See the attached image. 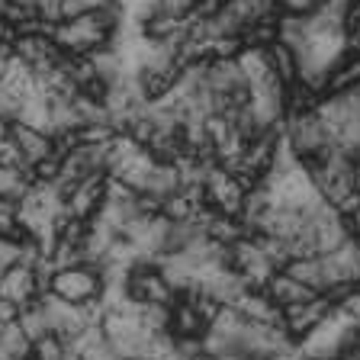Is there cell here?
<instances>
[{
    "label": "cell",
    "instance_id": "obj_1",
    "mask_svg": "<svg viewBox=\"0 0 360 360\" xmlns=\"http://www.w3.org/2000/svg\"><path fill=\"white\" fill-rule=\"evenodd\" d=\"M100 292H103V277H100V270L90 267V264L55 267L52 277H49V296H55V300H61V302H71V306L100 302Z\"/></svg>",
    "mask_w": 360,
    "mask_h": 360
},
{
    "label": "cell",
    "instance_id": "obj_2",
    "mask_svg": "<svg viewBox=\"0 0 360 360\" xmlns=\"http://www.w3.org/2000/svg\"><path fill=\"white\" fill-rule=\"evenodd\" d=\"M106 184H110V174H90V177L77 180L75 187L61 196V206H65V216L75 219H94L106 202Z\"/></svg>",
    "mask_w": 360,
    "mask_h": 360
},
{
    "label": "cell",
    "instance_id": "obj_3",
    "mask_svg": "<svg viewBox=\"0 0 360 360\" xmlns=\"http://www.w3.org/2000/svg\"><path fill=\"white\" fill-rule=\"evenodd\" d=\"M10 139H13V145L20 148L22 161H26L30 167L39 165V161L49 158V155H58V151H55V135L52 132L36 129V126H30V122H22V120L10 122Z\"/></svg>",
    "mask_w": 360,
    "mask_h": 360
},
{
    "label": "cell",
    "instance_id": "obj_4",
    "mask_svg": "<svg viewBox=\"0 0 360 360\" xmlns=\"http://www.w3.org/2000/svg\"><path fill=\"white\" fill-rule=\"evenodd\" d=\"M264 292H267V300L274 302L277 309H286V306H296V302H306L315 296V290H309L306 283L286 274V270H274L264 283Z\"/></svg>",
    "mask_w": 360,
    "mask_h": 360
},
{
    "label": "cell",
    "instance_id": "obj_5",
    "mask_svg": "<svg viewBox=\"0 0 360 360\" xmlns=\"http://www.w3.org/2000/svg\"><path fill=\"white\" fill-rule=\"evenodd\" d=\"M32 354L39 360H68V341L55 331H42L39 338H32Z\"/></svg>",
    "mask_w": 360,
    "mask_h": 360
},
{
    "label": "cell",
    "instance_id": "obj_6",
    "mask_svg": "<svg viewBox=\"0 0 360 360\" xmlns=\"http://www.w3.org/2000/svg\"><path fill=\"white\" fill-rule=\"evenodd\" d=\"M325 0H280V13L286 16H312Z\"/></svg>",
    "mask_w": 360,
    "mask_h": 360
},
{
    "label": "cell",
    "instance_id": "obj_7",
    "mask_svg": "<svg viewBox=\"0 0 360 360\" xmlns=\"http://www.w3.org/2000/svg\"><path fill=\"white\" fill-rule=\"evenodd\" d=\"M103 4L106 0H61V20L87 13V10H97V7H103Z\"/></svg>",
    "mask_w": 360,
    "mask_h": 360
},
{
    "label": "cell",
    "instance_id": "obj_8",
    "mask_svg": "<svg viewBox=\"0 0 360 360\" xmlns=\"http://www.w3.org/2000/svg\"><path fill=\"white\" fill-rule=\"evenodd\" d=\"M16 319H20V306H16V302H10V300H4V296H0V331L7 328V325H13Z\"/></svg>",
    "mask_w": 360,
    "mask_h": 360
},
{
    "label": "cell",
    "instance_id": "obj_9",
    "mask_svg": "<svg viewBox=\"0 0 360 360\" xmlns=\"http://www.w3.org/2000/svg\"><path fill=\"white\" fill-rule=\"evenodd\" d=\"M13 36H16V26L4 13H0V45H4V42H13Z\"/></svg>",
    "mask_w": 360,
    "mask_h": 360
},
{
    "label": "cell",
    "instance_id": "obj_10",
    "mask_svg": "<svg viewBox=\"0 0 360 360\" xmlns=\"http://www.w3.org/2000/svg\"><path fill=\"white\" fill-rule=\"evenodd\" d=\"M7 135H10V122H7V120H0V142H4Z\"/></svg>",
    "mask_w": 360,
    "mask_h": 360
},
{
    "label": "cell",
    "instance_id": "obj_11",
    "mask_svg": "<svg viewBox=\"0 0 360 360\" xmlns=\"http://www.w3.org/2000/svg\"><path fill=\"white\" fill-rule=\"evenodd\" d=\"M20 360H39V357H36V354L30 351V354H26V357H20Z\"/></svg>",
    "mask_w": 360,
    "mask_h": 360
}]
</instances>
